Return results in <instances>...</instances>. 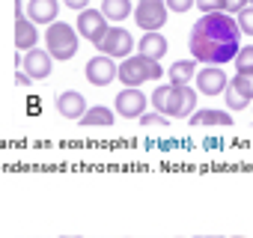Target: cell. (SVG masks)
<instances>
[{"label":"cell","mask_w":253,"mask_h":238,"mask_svg":"<svg viewBox=\"0 0 253 238\" xmlns=\"http://www.w3.org/2000/svg\"><path fill=\"white\" fill-rule=\"evenodd\" d=\"M238 21L229 12H203L197 18V24L191 27L188 36V48H191V60L206 63V66H226L235 60L238 54Z\"/></svg>","instance_id":"cell-1"},{"label":"cell","mask_w":253,"mask_h":238,"mask_svg":"<svg viewBox=\"0 0 253 238\" xmlns=\"http://www.w3.org/2000/svg\"><path fill=\"white\" fill-rule=\"evenodd\" d=\"M197 89L188 86H176V83H161L152 92V104L158 113H164L167 119H188L197 110Z\"/></svg>","instance_id":"cell-2"},{"label":"cell","mask_w":253,"mask_h":238,"mask_svg":"<svg viewBox=\"0 0 253 238\" xmlns=\"http://www.w3.org/2000/svg\"><path fill=\"white\" fill-rule=\"evenodd\" d=\"M164 69L158 60H149V57H125L119 66H116V78L125 83V86H143L146 80H161Z\"/></svg>","instance_id":"cell-3"},{"label":"cell","mask_w":253,"mask_h":238,"mask_svg":"<svg viewBox=\"0 0 253 238\" xmlns=\"http://www.w3.org/2000/svg\"><path fill=\"white\" fill-rule=\"evenodd\" d=\"M78 42H81V36H78V30H75L72 24H66V21L48 24L45 45H48V54H51L54 60H72V57L78 54Z\"/></svg>","instance_id":"cell-4"},{"label":"cell","mask_w":253,"mask_h":238,"mask_svg":"<svg viewBox=\"0 0 253 238\" xmlns=\"http://www.w3.org/2000/svg\"><path fill=\"white\" fill-rule=\"evenodd\" d=\"M134 48H137V45H134V36L125 30V27H107L104 39L98 42V51H101L104 57H110V60H125V57H131Z\"/></svg>","instance_id":"cell-5"},{"label":"cell","mask_w":253,"mask_h":238,"mask_svg":"<svg viewBox=\"0 0 253 238\" xmlns=\"http://www.w3.org/2000/svg\"><path fill=\"white\" fill-rule=\"evenodd\" d=\"M134 21L140 24L143 33L161 30V27L167 24V6H164V0H137V6H134Z\"/></svg>","instance_id":"cell-6"},{"label":"cell","mask_w":253,"mask_h":238,"mask_svg":"<svg viewBox=\"0 0 253 238\" xmlns=\"http://www.w3.org/2000/svg\"><path fill=\"white\" fill-rule=\"evenodd\" d=\"M107 18L101 15V9H81V15H78V24H75V30H78V36H84V39H89L95 48H98V42L104 39V33H107Z\"/></svg>","instance_id":"cell-7"},{"label":"cell","mask_w":253,"mask_h":238,"mask_svg":"<svg viewBox=\"0 0 253 238\" xmlns=\"http://www.w3.org/2000/svg\"><path fill=\"white\" fill-rule=\"evenodd\" d=\"M194 83H197V92L200 95H223L229 78H226L223 66H203V69H197Z\"/></svg>","instance_id":"cell-8"},{"label":"cell","mask_w":253,"mask_h":238,"mask_svg":"<svg viewBox=\"0 0 253 238\" xmlns=\"http://www.w3.org/2000/svg\"><path fill=\"white\" fill-rule=\"evenodd\" d=\"M143 110H146V95L137 86H125L113 101V113H119L125 119H137Z\"/></svg>","instance_id":"cell-9"},{"label":"cell","mask_w":253,"mask_h":238,"mask_svg":"<svg viewBox=\"0 0 253 238\" xmlns=\"http://www.w3.org/2000/svg\"><path fill=\"white\" fill-rule=\"evenodd\" d=\"M21 63H24V72L30 75V80H48L54 72V57L45 48H30Z\"/></svg>","instance_id":"cell-10"},{"label":"cell","mask_w":253,"mask_h":238,"mask_svg":"<svg viewBox=\"0 0 253 238\" xmlns=\"http://www.w3.org/2000/svg\"><path fill=\"white\" fill-rule=\"evenodd\" d=\"M86 80H89L92 86H107V83H113V80H116V60H110V57H104V54L92 57V60L86 63Z\"/></svg>","instance_id":"cell-11"},{"label":"cell","mask_w":253,"mask_h":238,"mask_svg":"<svg viewBox=\"0 0 253 238\" xmlns=\"http://www.w3.org/2000/svg\"><path fill=\"white\" fill-rule=\"evenodd\" d=\"M84 110H86V101L78 89H66V92L57 95V113L63 119H81Z\"/></svg>","instance_id":"cell-12"},{"label":"cell","mask_w":253,"mask_h":238,"mask_svg":"<svg viewBox=\"0 0 253 238\" xmlns=\"http://www.w3.org/2000/svg\"><path fill=\"white\" fill-rule=\"evenodd\" d=\"M60 12V0H30L27 3V18L33 24H54Z\"/></svg>","instance_id":"cell-13"},{"label":"cell","mask_w":253,"mask_h":238,"mask_svg":"<svg viewBox=\"0 0 253 238\" xmlns=\"http://www.w3.org/2000/svg\"><path fill=\"white\" fill-rule=\"evenodd\" d=\"M167 48H170V42L164 39V33L161 30H152V33H143V39L137 45V54L140 57H149V60H161L167 54Z\"/></svg>","instance_id":"cell-14"},{"label":"cell","mask_w":253,"mask_h":238,"mask_svg":"<svg viewBox=\"0 0 253 238\" xmlns=\"http://www.w3.org/2000/svg\"><path fill=\"white\" fill-rule=\"evenodd\" d=\"M36 42H39L36 24L30 18H24V15H15V48L18 51H30Z\"/></svg>","instance_id":"cell-15"},{"label":"cell","mask_w":253,"mask_h":238,"mask_svg":"<svg viewBox=\"0 0 253 238\" xmlns=\"http://www.w3.org/2000/svg\"><path fill=\"white\" fill-rule=\"evenodd\" d=\"M113 116H116V113H113L110 107L95 104V107H86V110H84V116L78 119V122H81L84 128H95V125H98V128H107V125H113Z\"/></svg>","instance_id":"cell-16"},{"label":"cell","mask_w":253,"mask_h":238,"mask_svg":"<svg viewBox=\"0 0 253 238\" xmlns=\"http://www.w3.org/2000/svg\"><path fill=\"white\" fill-rule=\"evenodd\" d=\"M188 122L191 125H223V128H229L232 125V116L226 113V110H194L191 116H188Z\"/></svg>","instance_id":"cell-17"},{"label":"cell","mask_w":253,"mask_h":238,"mask_svg":"<svg viewBox=\"0 0 253 238\" xmlns=\"http://www.w3.org/2000/svg\"><path fill=\"white\" fill-rule=\"evenodd\" d=\"M194 75H197V60H176L167 72L170 83H176V86H188L194 80Z\"/></svg>","instance_id":"cell-18"},{"label":"cell","mask_w":253,"mask_h":238,"mask_svg":"<svg viewBox=\"0 0 253 238\" xmlns=\"http://www.w3.org/2000/svg\"><path fill=\"white\" fill-rule=\"evenodd\" d=\"M134 12V6H131V0H101V15L107 18V21H122V18H128Z\"/></svg>","instance_id":"cell-19"},{"label":"cell","mask_w":253,"mask_h":238,"mask_svg":"<svg viewBox=\"0 0 253 238\" xmlns=\"http://www.w3.org/2000/svg\"><path fill=\"white\" fill-rule=\"evenodd\" d=\"M223 98H226V107H229V110H244V107H250V101H253V98H250L244 89H238L232 80L226 83V89H223Z\"/></svg>","instance_id":"cell-20"},{"label":"cell","mask_w":253,"mask_h":238,"mask_svg":"<svg viewBox=\"0 0 253 238\" xmlns=\"http://www.w3.org/2000/svg\"><path fill=\"white\" fill-rule=\"evenodd\" d=\"M235 66H238V72H253V45H241L238 48Z\"/></svg>","instance_id":"cell-21"},{"label":"cell","mask_w":253,"mask_h":238,"mask_svg":"<svg viewBox=\"0 0 253 238\" xmlns=\"http://www.w3.org/2000/svg\"><path fill=\"white\" fill-rule=\"evenodd\" d=\"M235 21H238V30H241V33L253 36V6L238 9V12H235Z\"/></svg>","instance_id":"cell-22"},{"label":"cell","mask_w":253,"mask_h":238,"mask_svg":"<svg viewBox=\"0 0 253 238\" xmlns=\"http://www.w3.org/2000/svg\"><path fill=\"white\" fill-rule=\"evenodd\" d=\"M137 119H140L146 128H167V122H170V119H167L164 113H158V110H155V113H146V110H143Z\"/></svg>","instance_id":"cell-23"},{"label":"cell","mask_w":253,"mask_h":238,"mask_svg":"<svg viewBox=\"0 0 253 238\" xmlns=\"http://www.w3.org/2000/svg\"><path fill=\"white\" fill-rule=\"evenodd\" d=\"M232 83H235L238 89H244V92H247V95L253 98V72H235Z\"/></svg>","instance_id":"cell-24"},{"label":"cell","mask_w":253,"mask_h":238,"mask_svg":"<svg viewBox=\"0 0 253 238\" xmlns=\"http://www.w3.org/2000/svg\"><path fill=\"white\" fill-rule=\"evenodd\" d=\"M200 12H226V0H194Z\"/></svg>","instance_id":"cell-25"},{"label":"cell","mask_w":253,"mask_h":238,"mask_svg":"<svg viewBox=\"0 0 253 238\" xmlns=\"http://www.w3.org/2000/svg\"><path fill=\"white\" fill-rule=\"evenodd\" d=\"M164 6L167 12H188L194 6V0H164Z\"/></svg>","instance_id":"cell-26"},{"label":"cell","mask_w":253,"mask_h":238,"mask_svg":"<svg viewBox=\"0 0 253 238\" xmlns=\"http://www.w3.org/2000/svg\"><path fill=\"white\" fill-rule=\"evenodd\" d=\"M244 6H247V0H226V12H229V15H235V12L244 9Z\"/></svg>","instance_id":"cell-27"},{"label":"cell","mask_w":253,"mask_h":238,"mask_svg":"<svg viewBox=\"0 0 253 238\" xmlns=\"http://www.w3.org/2000/svg\"><path fill=\"white\" fill-rule=\"evenodd\" d=\"M63 3H66L69 9H78V12H81V9H86V6H89V0H63Z\"/></svg>","instance_id":"cell-28"},{"label":"cell","mask_w":253,"mask_h":238,"mask_svg":"<svg viewBox=\"0 0 253 238\" xmlns=\"http://www.w3.org/2000/svg\"><path fill=\"white\" fill-rule=\"evenodd\" d=\"M15 83H18V86H27V83H30V75H24V72H18V78H15Z\"/></svg>","instance_id":"cell-29"},{"label":"cell","mask_w":253,"mask_h":238,"mask_svg":"<svg viewBox=\"0 0 253 238\" xmlns=\"http://www.w3.org/2000/svg\"><path fill=\"white\" fill-rule=\"evenodd\" d=\"M63 238H81V235H63Z\"/></svg>","instance_id":"cell-30"},{"label":"cell","mask_w":253,"mask_h":238,"mask_svg":"<svg viewBox=\"0 0 253 238\" xmlns=\"http://www.w3.org/2000/svg\"><path fill=\"white\" fill-rule=\"evenodd\" d=\"M232 238H244V235H232Z\"/></svg>","instance_id":"cell-31"},{"label":"cell","mask_w":253,"mask_h":238,"mask_svg":"<svg viewBox=\"0 0 253 238\" xmlns=\"http://www.w3.org/2000/svg\"><path fill=\"white\" fill-rule=\"evenodd\" d=\"M247 3H253V0H247Z\"/></svg>","instance_id":"cell-32"}]
</instances>
